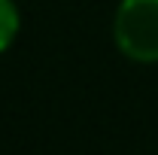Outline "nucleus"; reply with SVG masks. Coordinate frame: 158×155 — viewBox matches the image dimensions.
<instances>
[{"mask_svg":"<svg viewBox=\"0 0 158 155\" xmlns=\"http://www.w3.org/2000/svg\"><path fill=\"white\" fill-rule=\"evenodd\" d=\"M113 43L134 64H158V0H118Z\"/></svg>","mask_w":158,"mask_h":155,"instance_id":"1","label":"nucleus"},{"mask_svg":"<svg viewBox=\"0 0 158 155\" xmlns=\"http://www.w3.org/2000/svg\"><path fill=\"white\" fill-rule=\"evenodd\" d=\"M21 34V12L15 0H0V55L15 46Z\"/></svg>","mask_w":158,"mask_h":155,"instance_id":"2","label":"nucleus"}]
</instances>
